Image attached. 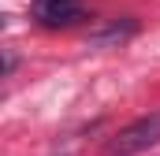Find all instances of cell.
<instances>
[{"instance_id":"obj_2","label":"cell","mask_w":160,"mask_h":156,"mask_svg":"<svg viewBox=\"0 0 160 156\" xmlns=\"http://www.w3.org/2000/svg\"><path fill=\"white\" fill-rule=\"evenodd\" d=\"M30 15L45 30H60V26H71L82 19V0H34Z\"/></svg>"},{"instance_id":"obj_1","label":"cell","mask_w":160,"mask_h":156,"mask_svg":"<svg viewBox=\"0 0 160 156\" xmlns=\"http://www.w3.org/2000/svg\"><path fill=\"white\" fill-rule=\"evenodd\" d=\"M157 141H160V112H149V115H142V119H134V123H127L119 134L112 138L108 153H112V156H134V153L153 149Z\"/></svg>"},{"instance_id":"obj_3","label":"cell","mask_w":160,"mask_h":156,"mask_svg":"<svg viewBox=\"0 0 160 156\" xmlns=\"http://www.w3.org/2000/svg\"><path fill=\"white\" fill-rule=\"evenodd\" d=\"M134 34H138V22H134V19H116V22L101 26L97 34H89L86 45H89V48H116L123 41H130Z\"/></svg>"}]
</instances>
